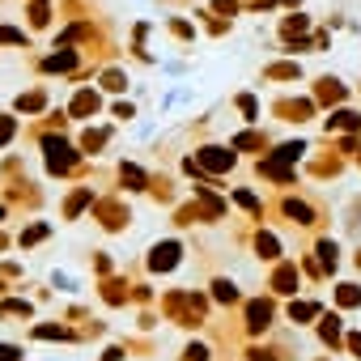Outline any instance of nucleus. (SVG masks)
I'll list each match as a JSON object with an SVG mask.
<instances>
[{"mask_svg": "<svg viewBox=\"0 0 361 361\" xmlns=\"http://www.w3.org/2000/svg\"><path fill=\"white\" fill-rule=\"evenodd\" d=\"M174 264H178V243L153 247V268H174Z\"/></svg>", "mask_w": 361, "mask_h": 361, "instance_id": "obj_1", "label": "nucleus"}, {"mask_svg": "<svg viewBox=\"0 0 361 361\" xmlns=\"http://www.w3.org/2000/svg\"><path fill=\"white\" fill-rule=\"evenodd\" d=\"M213 289H217V298H221V302H234V298H238V293H234V285H230V281H217V285H213Z\"/></svg>", "mask_w": 361, "mask_h": 361, "instance_id": "obj_4", "label": "nucleus"}, {"mask_svg": "<svg viewBox=\"0 0 361 361\" xmlns=\"http://www.w3.org/2000/svg\"><path fill=\"white\" fill-rule=\"evenodd\" d=\"M22 357V348H13V344H0V361H18Z\"/></svg>", "mask_w": 361, "mask_h": 361, "instance_id": "obj_8", "label": "nucleus"}, {"mask_svg": "<svg viewBox=\"0 0 361 361\" xmlns=\"http://www.w3.org/2000/svg\"><path fill=\"white\" fill-rule=\"evenodd\" d=\"M183 357H188V361H209V348H204V344H188Z\"/></svg>", "mask_w": 361, "mask_h": 361, "instance_id": "obj_6", "label": "nucleus"}, {"mask_svg": "<svg viewBox=\"0 0 361 361\" xmlns=\"http://www.w3.org/2000/svg\"><path fill=\"white\" fill-rule=\"evenodd\" d=\"M259 251L272 259V255H276V238H272V234H264V238H259Z\"/></svg>", "mask_w": 361, "mask_h": 361, "instance_id": "obj_7", "label": "nucleus"}, {"mask_svg": "<svg viewBox=\"0 0 361 361\" xmlns=\"http://www.w3.org/2000/svg\"><path fill=\"white\" fill-rule=\"evenodd\" d=\"M348 344H353V353H357V357H361V336H353V340H348Z\"/></svg>", "mask_w": 361, "mask_h": 361, "instance_id": "obj_9", "label": "nucleus"}, {"mask_svg": "<svg viewBox=\"0 0 361 361\" xmlns=\"http://www.w3.org/2000/svg\"><path fill=\"white\" fill-rule=\"evenodd\" d=\"M314 310H319V306H310V302H293V310H289V314H293V319H310Z\"/></svg>", "mask_w": 361, "mask_h": 361, "instance_id": "obj_5", "label": "nucleus"}, {"mask_svg": "<svg viewBox=\"0 0 361 361\" xmlns=\"http://www.w3.org/2000/svg\"><path fill=\"white\" fill-rule=\"evenodd\" d=\"M204 161H209V166H217V170H221V166H230V161H234V157H226V153H221V149H204Z\"/></svg>", "mask_w": 361, "mask_h": 361, "instance_id": "obj_3", "label": "nucleus"}, {"mask_svg": "<svg viewBox=\"0 0 361 361\" xmlns=\"http://www.w3.org/2000/svg\"><path fill=\"white\" fill-rule=\"evenodd\" d=\"M268 319H272V310H268L264 302H255V306H251V327H268Z\"/></svg>", "mask_w": 361, "mask_h": 361, "instance_id": "obj_2", "label": "nucleus"}]
</instances>
